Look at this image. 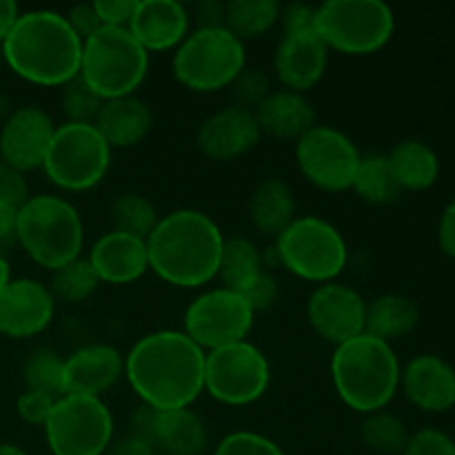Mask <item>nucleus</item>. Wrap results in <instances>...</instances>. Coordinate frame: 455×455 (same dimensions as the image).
Returning <instances> with one entry per match:
<instances>
[{"label":"nucleus","mask_w":455,"mask_h":455,"mask_svg":"<svg viewBox=\"0 0 455 455\" xmlns=\"http://www.w3.org/2000/svg\"><path fill=\"white\" fill-rule=\"evenodd\" d=\"M204 355L185 331L163 329L132 347L124 355V376L147 407L187 409L204 391Z\"/></svg>","instance_id":"f257e3e1"},{"label":"nucleus","mask_w":455,"mask_h":455,"mask_svg":"<svg viewBox=\"0 0 455 455\" xmlns=\"http://www.w3.org/2000/svg\"><path fill=\"white\" fill-rule=\"evenodd\" d=\"M222 244L225 235L207 213L176 209L147 235L149 269L176 287H203L218 275Z\"/></svg>","instance_id":"f03ea898"},{"label":"nucleus","mask_w":455,"mask_h":455,"mask_svg":"<svg viewBox=\"0 0 455 455\" xmlns=\"http://www.w3.org/2000/svg\"><path fill=\"white\" fill-rule=\"evenodd\" d=\"M3 56L20 78L43 87H62L78 76L83 40L62 13L34 9L20 13L4 38Z\"/></svg>","instance_id":"7ed1b4c3"},{"label":"nucleus","mask_w":455,"mask_h":455,"mask_svg":"<svg viewBox=\"0 0 455 455\" xmlns=\"http://www.w3.org/2000/svg\"><path fill=\"white\" fill-rule=\"evenodd\" d=\"M398 355L389 342L369 333L336 347L331 358V380L347 407L360 413L382 411L400 387Z\"/></svg>","instance_id":"20e7f679"},{"label":"nucleus","mask_w":455,"mask_h":455,"mask_svg":"<svg viewBox=\"0 0 455 455\" xmlns=\"http://www.w3.org/2000/svg\"><path fill=\"white\" fill-rule=\"evenodd\" d=\"M83 243V218L62 196H29L18 209V244L36 265L49 271L60 269L80 258Z\"/></svg>","instance_id":"39448f33"},{"label":"nucleus","mask_w":455,"mask_h":455,"mask_svg":"<svg viewBox=\"0 0 455 455\" xmlns=\"http://www.w3.org/2000/svg\"><path fill=\"white\" fill-rule=\"evenodd\" d=\"M149 69V52L127 27H105L83 40L78 76L102 98L132 96Z\"/></svg>","instance_id":"423d86ee"},{"label":"nucleus","mask_w":455,"mask_h":455,"mask_svg":"<svg viewBox=\"0 0 455 455\" xmlns=\"http://www.w3.org/2000/svg\"><path fill=\"white\" fill-rule=\"evenodd\" d=\"M275 258L289 274L309 283H333L349 260L340 231L318 216H298L275 238Z\"/></svg>","instance_id":"0eeeda50"},{"label":"nucleus","mask_w":455,"mask_h":455,"mask_svg":"<svg viewBox=\"0 0 455 455\" xmlns=\"http://www.w3.org/2000/svg\"><path fill=\"white\" fill-rule=\"evenodd\" d=\"M244 67V43L227 27H207L187 34L172 62L178 83L203 93L229 87Z\"/></svg>","instance_id":"6e6552de"},{"label":"nucleus","mask_w":455,"mask_h":455,"mask_svg":"<svg viewBox=\"0 0 455 455\" xmlns=\"http://www.w3.org/2000/svg\"><path fill=\"white\" fill-rule=\"evenodd\" d=\"M395 29V16L382 0H327L315 7V31L340 53L363 56L385 47Z\"/></svg>","instance_id":"1a4fd4ad"},{"label":"nucleus","mask_w":455,"mask_h":455,"mask_svg":"<svg viewBox=\"0 0 455 455\" xmlns=\"http://www.w3.org/2000/svg\"><path fill=\"white\" fill-rule=\"evenodd\" d=\"M111 164V147L93 123L58 124L43 169L65 191H87L102 182Z\"/></svg>","instance_id":"9d476101"},{"label":"nucleus","mask_w":455,"mask_h":455,"mask_svg":"<svg viewBox=\"0 0 455 455\" xmlns=\"http://www.w3.org/2000/svg\"><path fill=\"white\" fill-rule=\"evenodd\" d=\"M43 429L53 455H102L114 440V416L100 398L62 395Z\"/></svg>","instance_id":"9b49d317"},{"label":"nucleus","mask_w":455,"mask_h":455,"mask_svg":"<svg viewBox=\"0 0 455 455\" xmlns=\"http://www.w3.org/2000/svg\"><path fill=\"white\" fill-rule=\"evenodd\" d=\"M271 380L267 355L251 342H234L204 355V391L229 407H244L265 395Z\"/></svg>","instance_id":"f8f14e48"},{"label":"nucleus","mask_w":455,"mask_h":455,"mask_svg":"<svg viewBox=\"0 0 455 455\" xmlns=\"http://www.w3.org/2000/svg\"><path fill=\"white\" fill-rule=\"evenodd\" d=\"M253 309L243 293L218 287L200 293L185 311L182 331L203 351L243 342L253 327Z\"/></svg>","instance_id":"ddd939ff"},{"label":"nucleus","mask_w":455,"mask_h":455,"mask_svg":"<svg viewBox=\"0 0 455 455\" xmlns=\"http://www.w3.org/2000/svg\"><path fill=\"white\" fill-rule=\"evenodd\" d=\"M296 160L311 185L324 191H347L354 185L360 151L345 132L315 124L298 138Z\"/></svg>","instance_id":"4468645a"},{"label":"nucleus","mask_w":455,"mask_h":455,"mask_svg":"<svg viewBox=\"0 0 455 455\" xmlns=\"http://www.w3.org/2000/svg\"><path fill=\"white\" fill-rule=\"evenodd\" d=\"M132 434L167 455H200L209 443L207 425L189 407L158 411L140 404L132 416Z\"/></svg>","instance_id":"2eb2a0df"},{"label":"nucleus","mask_w":455,"mask_h":455,"mask_svg":"<svg viewBox=\"0 0 455 455\" xmlns=\"http://www.w3.org/2000/svg\"><path fill=\"white\" fill-rule=\"evenodd\" d=\"M364 315L367 300L336 280L318 284L307 300V318L314 331L336 347L364 333Z\"/></svg>","instance_id":"dca6fc26"},{"label":"nucleus","mask_w":455,"mask_h":455,"mask_svg":"<svg viewBox=\"0 0 455 455\" xmlns=\"http://www.w3.org/2000/svg\"><path fill=\"white\" fill-rule=\"evenodd\" d=\"M58 124L36 105L18 107L0 129V160L20 173L43 167Z\"/></svg>","instance_id":"f3484780"},{"label":"nucleus","mask_w":455,"mask_h":455,"mask_svg":"<svg viewBox=\"0 0 455 455\" xmlns=\"http://www.w3.org/2000/svg\"><path fill=\"white\" fill-rule=\"evenodd\" d=\"M56 298L47 284L34 278L9 280L0 291V333L7 338H31L43 333L53 320Z\"/></svg>","instance_id":"a211bd4d"},{"label":"nucleus","mask_w":455,"mask_h":455,"mask_svg":"<svg viewBox=\"0 0 455 455\" xmlns=\"http://www.w3.org/2000/svg\"><path fill=\"white\" fill-rule=\"evenodd\" d=\"M329 49L318 31H284L274 52V71L284 89L302 93L311 89L327 69Z\"/></svg>","instance_id":"6ab92c4d"},{"label":"nucleus","mask_w":455,"mask_h":455,"mask_svg":"<svg viewBox=\"0 0 455 455\" xmlns=\"http://www.w3.org/2000/svg\"><path fill=\"white\" fill-rule=\"evenodd\" d=\"M260 124L256 114L244 107L231 105L209 116L198 129V147L213 160H231L247 154L260 142Z\"/></svg>","instance_id":"aec40b11"},{"label":"nucleus","mask_w":455,"mask_h":455,"mask_svg":"<svg viewBox=\"0 0 455 455\" xmlns=\"http://www.w3.org/2000/svg\"><path fill=\"white\" fill-rule=\"evenodd\" d=\"M400 385L409 403L422 411L443 413L455 407V369L440 355L420 354L409 360Z\"/></svg>","instance_id":"412c9836"},{"label":"nucleus","mask_w":455,"mask_h":455,"mask_svg":"<svg viewBox=\"0 0 455 455\" xmlns=\"http://www.w3.org/2000/svg\"><path fill=\"white\" fill-rule=\"evenodd\" d=\"M124 373V358L111 345H87L65 360V395L100 398Z\"/></svg>","instance_id":"4be33fe9"},{"label":"nucleus","mask_w":455,"mask_h":455,"mask_svg":"<svg viewBox=\"0 0 455 455\" xmlns=\"http://www.w3.org/2000/svg\"><path fill=\"white\" fill-rule=\"evenodd\" d=\"M189 22V12L178 0H138L127 29L147 52H167L185 40Z\"/></svg>","instance_id":"5701e85b"},{"label":"nucleus","mask_w":455,"mask_h":455,"mask_svg":"<svg viewBox=\"0 0 455 455\" xmlns=\"http://www.w3.org/2000/svg\"><path fill=\"white\" fill-rule=\"evenodd\" d=\"M87 260L100 283L127 284L140 278L149 269L147 240L123 231H107L89 249Z\"/></svg>","instance_id":"b1692460"},{"label":"nucleus","mask_w":455,"mask_h":455,"mask_svg":"<svg viewBox=\"0 0 455 455\" xmlns=\"http://www.w3.org/2000/svg\"><path fill=\"white\" fill-rule=\"evenodd\" d=\"M151 124H154V114L149 105L133 93L105 100L93 120V127L100 132L111 149L138 145L149 133Z\"/></svg>","instance_id":"393cba45"},{"label":"nucleus","mask_w":455,"mask_h":455,"mask_svg":"<svg viewBox=\"0 0 455 455\" xmlns=\"http://www.w3.org/2000/svg\"><path fill=\"white\" fill-rule=\"evenodd\" d=\"M260 132L269 136L298 140L309 129L315 127V109L302 93L291 89L271 92L260 105L253 109Z\"/></svg>","instance_id":"a878e982"},{"label":"nucleus","mask_w":455,"mask_h":455,"mask_svg":"<svg viewBox=\"0 0 455 455\" xmlns=\"http://www.w3.org/2000/svg\"><path fill=\"white\" fill-rule=\"evenodd\" d=\"M249 213L256 229L265 235L278 238L293 220H296V196L289 182L280 178L262 180L253 189L249 200Z\"/></svg>","instance_id":"bb28decb"},{"label":"nucleus","mask_w":455,"mask_h":455,"mask_svg":"<svg viewBox=\"0 0 455 455\" xmlns=\"http://www.w3.org/2000/svg\"><path fill=\"white\" fill-rule=\"evenodd\" d=\"M387 163H389L400 189H429L431 185H435L440 176L438 154L427 142L416 140V138L400 140L387 154Z\"/></svg>","instance_id":"cd10ccee"},{"label":"nucleus","mask_w":455,"mask_h":455,"mask_svg":"<svg viewBox=\"0 0 455 455\" xmlns=\"http://www.w3.org/2000/svg\"><path fill=\"white\" fill-rule=\"evenodd\" d=\"M418 320H420V309L411 298L403 293H382L367 302L364 333L389 342L411 333Z\"/></svg>","instance_id":"c85d7f7f"},{"label":"nucleus","mask_w":455,"mask_h":455,"mask_svg":"<svg viewBox=\"0 0 455 455\" xmlns=\"http://www.w3.org/2000/svg\"><path fill=\"white\" fill-rule=\"evenodd\" d=\"M262 271H265V258L251 238H247V235L225 238L218 275L227 289L244 291Z\"/></svg>","instance_id":"c756f323"},{"label":"nucleus","mask_w":455,"mask_h":455,"mask_svg":"<svg viewBox=\"0 0 455 455\" xmlns=\"http://www.w3.org/2000/svg\"><path fill=\"white\" fill-rule=\"evenodd\" d=\"M351 189L371 204H389L403 194L389 163H387V156L382 154L360 156Z\"/></svg>","instance_id":"7c9ffc66"},{"label":"nucleus","mask_w":455,"mask_h":455,"mask_svg":"<svg viewBox=\"0 0 455 455\" xmlns=\"http://www.w3.org/2000/svg\"><path fill=\"white\" fill-rule=\"evenodd\" d=\"M278 0H229L225 13V27L234 36L244 38H256L269 31L280 20Z\"/></svg>","instance_id":"2f4dec72"},{"label":"nucleus","mask_w":455,"mask_h":455,"mask_svg":"<svg viewBox=\"0 0 455 455\" xmlns=\"http://www.w3.org/2000/svg\"><path fill=\"white\" fill-rule=\"evenodd\" d=\"M109 216L116 231L138 235V238L145 240L160 220L158 209L154 207V203L145 196L133 194V191H127V194H120L118 198H114L109 207Z\"/></svg>","instance_id":"473e14b6"},{"label":"nucleus","mask_w":455,"mask_h":455,"mask_svg":"<svg viewBox=\"0 0 455 455\" xmlns=\"http://www.w3.org/2000/svg\"><path fill=\"white\" fill-rule=\"evenodd\" d=\"M22 380L27 389L40 391L52 398L65 395V360L52 349H36L22 364Z\"/></svg>","instance_id":"72a5a7b5"},{"label":"nucleus","mask_w":455,"mask_h":455,"mask_svg":"<svg viewBox=\"0 0 455 455\" xmlns=\"http://www.w3.org/2000/svg\"><path fill=\"white\" fill-rule=\"evenodd\" d=\"M98 284H100V278L93 271L92 262L87 258H76V260L67 262L65 267L53 271L49 291L58 300L83 302L96 291Z\"/></svg>","instance_id":"f704fd0d"},{"label":"nucleus","mask_w":455,"mask_h":455,"mask_svg":"<svg viewBox=\"0 0 455 455\" xmlns=\"http://www.w3.org/2000/svg\"><path fill=\"white\" fill-rule=\"evenodd\" d=\"M360 438L369 449L378 453H403L409 440V431L395 413L382 409V411L367 413L363 427H360Z\"/></svg>","instance_id":"c9c22d12"},{"label":"nucleus","mask_w":455,"mask_h":455,"mask_svg":"<svg viewBox=\"0 0 455 455\" xmlns=\"http://www.w3.org/2000/svg\"><path fill=\"white\" fill-rule=\"evenodd\" d=\"M102 102L105 100L80 76L71 78L60 89V107L67 123H93Z\"/></svg>","instance_id":"e433bc0d"},{"label":"nucleus","mask_w":455,"mask_h":455,"mask_svg":"<svg viewBox=\"0 0 455 455\" xmlns=\"http://www.w3.org/2000/svg\"><path fill=\"white\" fill-rule=\"evenodd\" d=\"M229 87L231 92H234L235 105L251 111L271 93L269 76L262 69H258V67H244V69L235 76L234 83H231Z\"/></svg>","instance_id":"4c0bfd02"},{"label":"nucleus","mask_w":455,"mask_h":455,"mask_svg":"<svg viewBox=\"0 0 455 455\" xmlns=\"http://www.w3.org/2000/svg\"><path fill=\"white\" fill-rule=\"evenodd\" d=\"M213 455H284V451L256 431H234L218 443Z\"/></svg>","instance_id":"58836bf2"},{"label":"nucleus","mask_w":455,"mask_h":455,"mask_svg":"<svg viewBox=\"0 0 455 455\" xmlns=\"http://www.w3.org/2000/svg\"><path fill=\"white\" fill-rule=\"evenodd\" d=\"M403 455H455V440L440 429H420L409 435Z\"/></svg>","instance_id":"ea45409f"},{"label":"nucleus","mask_w":455,"mask_h":455,"mask_svg":"<svg viewBox=\"0 0 455 455\" xmlns=\"http://www.w3.org/2000/svg\"><path fill=\"white\" fill-rule=\"evenodd\" d=\"M53 403H56V398H52V395L27 389L25 394L18 395L16 411L27 425L44 427V422H47L49 413H52L53 409Z\"/></svg>","instance_id":"a19ab883"},{"label":"nucleus","mask_w":455,"mask_h":455,"mask_svg":"<svg viewBox=\"0 0 455 455\" xmlns=\"http://www.w3.org/2000/svg\"><path fill=\"white\" fill-rule=\"evenodd\" d=\"M27 200H29V187L25 173L0 160V203L20 209Z\"/></svg>","instance_id":"79ce46f5"},{"label":"nucleus","mask_w":455,"mask_h":455,"mask_svg":"<svg viewBox=\"0 0 455 455\" xmlns=\"http://www.w3.org/2000/svg\"><path fill=\"white\" fill-rule=\"evenodd\" d=\"M238 293H243L244 300H247L249 307L253 309V314H258V311H267L275 302V298H278V283H275L274 275L265 269L247 289H244V291Z\"/></svg>","instance_id":"37998d69"},{"label":"nucleus","mask_w":455,"mask_h":455,"mask_svg":"<svg viewBox=\"0 0 455 455\" xmlns=\"http://www.w3.org/2000/svg\"><path fill=\"white\" fill-rule=\"evenodd\" d=\"M136 3L138 0H96L93 9L105 27H127Z\"/></svg>","instance_id":"c03bdc74"},{"label":"nucleus","mask_w":455,"mask_h":455,"mask_svg":"<svg viewBox=\"0 0 455 455\" xmlns=\"http://www.w3.org/2000/svg\"><path fill=\"white\" fill-rule=\"evenodd\" d=\"M65 18H67V22H69L71 29H74V34L78 36L80 40H87L89 36L96 34V31L102 27L96 9H93V3L92 4H84V3L74 4Z\"/></svg>","instance_id":"a18cd8bd"},{"label":"nucleus","mask_w":455,"mask_h":455,"mask_svg":"<svg viewBox=\"0 0 455 455\" xmlns=\"http://www.w3.org/2000/svg\"><path fill=\"white\" fill-rule=\"evenodd\" d=\"M284 31H309L315 29V7L305 3H291L280 12Z\"/></svg>","instance_id":"49530a36"},{"label":"nucleus","mask_w":455,"mask_h":455,"mask_svg":"<svg viewBox=\"0 0 455 455\" xmlns=\"http://www.w3.org/2000/svg\"><path fill=\"white\" fill-rule=\"evenodd\" d=\"M227 3L220 0H203L194 7L196 29H207V27H225Z\"/></svg>","instance_id":"de8ad7c7"},{"label":"nucleus","mask_w":455,"mask_h":455,"mask_svg":"<svg viewBox=\"0 0 455 455\" xmlns=\"http://www.w3.org/2000/svg\"><path fill=\"white\" fill-rule=\"evenodd\" d=\"M18 244V209L0 203V256Z\"/></svg>","instance_id":"09e8293b"},{"label":"nucleus","mask_w":455,"mask_h":455,"mask_svg":"<svg viewBox=\"0 0 455 455\" xmlns=\"http://www.w3.org/2000/svg\"><path fill=\"white\" fill-rule=\"evenodd\" d=\"M440 249L455 260V198L444 207L438 225Z\"/></svg>","instance_id":"8fccbe9b"},{"label":"nucleus","mask_w":455,"mask_h":455,"mask_svg":"<svg viewBox=\"0 0 455 455\" xmlns=\"http://www.w3.org/2000/svg\"><path fill=\"white\" fill-rule=\"evenodd\" d=\"M109 455H156V449L151 447L147 440L129 434V435H124L123 440H118L114 447H111Z\"/></svg>","instance_id":"3c124183"},{"label":"nucleus","mask_w":455,"mask_h":455,"mask_svg":"<svg viewBox=\"0 0 455 455\" xmlns=\"http://www.w3.org/2000/svg\"><path fill=\"white\" fill-rule=\"evenodd\" d=\"M20 18V9L13 0H0V44L4 43V38L9 36V31L13 29L16 20Z\"/></svg>","instance_id":"603ef678"},{"label":"nucleus","mask_w":455,"mask_h":455,"mask_svg":"<svg viewBox=\"0 0 455 455\" xmlns=\"http://www.w3.org/2000/svg\"><path fill=\"white\" fill-rule=\"evenodd\" d=\"M12 280V271H9V262L4 260V256H0V291L7 287V283Z\"/></svg>","instance_id":"864d4df0"},{"label":"nucleus","mask_w":455,"mask_h":455,"mask_svg":"<svg viewBox=\"0 0 455 455\" xmlns=\"http://www.w3.org/2000/svg\"><path fill=\"white\" fill-rule=\"evenodd\" d=\"M0 455H27L20 447L16 444H0Z\"/></svg>","instance_id":"5fc2aeb1"},{"label":"nucleus","mask_w":455,"mask_h":455,"mask_svg":"<svg viewBox=\"0 0 455 455\" xmlns=\"http://www.w3.org/2000/svg\"><path fill=\"white\" fill-rule=\"evenodd\" d=\"M9 114H12V111H9V100H7V96H4V93H0V120H7L9 118Z\"/></svg>","instance_id":"6e6d98bb"}]
</instances>
